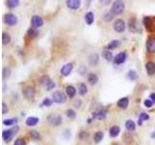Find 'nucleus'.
Listing matches in <instances>:
<instances>
[{"instance_id": "nucleus-21", "label": "nucleus", "mask_w": 155, "mask_h": 145, "mask_svg": "<svg viewBox=\"0 0 155 145\" xmlns=\"http://www.w3.org/2000/svg\"><path fill=\"white\" fill-rule=\"evenodd\" d=\"M76 93H77V89L74 87V86L68 85L67 87H66V95H67L68 97H70V98L75 97Z\"/></svg>"}, {"instance_id": "nucleus-41", "label": "nucleus", "mask_w": 155, "mask_h": 145, "mask_svg": "<svg viewBox=\"0 0 155 145\" xmlns=\"http://www.w3.org/2000/svg\"><path fill=\"white\" fill-rule=\"evenodd\" d=\"M139 119H141L142 121H148L149 120V115L146 114V113H145V112H142L141 114H140Z\"/></svg>"}, {"instance_id": "nucleus-9", "label": "nucleus", "mask_w": 155, "mask_h": 145, "mask_svg": "<svg viewBox=\"0 0 155 145\" xmlns=\"http://www.w3.org/2000/svg\"><path fill=\"white\" fill-rule=\"evenodd\" d=\"M127 59V53L125 52H119L118 54H116L114 59V63L115 65H120V64H123L124 62L126 61Z\"/></svg>"}, {"instance_id": "nucleus-19", "label": "nucleus", "mask_w": 155, "mask_h": 145, "mask_svg": "<svg viewBox=\"0 0 155 145\" xmlns=\"http://www.w3.org/2000/svg\"><path fill=\"white\" fill-rule=\"evenodd\" d=\"M88 62L89 64L92 66H96L99 62V55L96 53H91L90 55L88 56Z\"/></svg>"}, {"instance_id": "nucleus-33", "label": "nucleus", "mask_w": 155, "mask_h": 145, "mask_svg": "<svg viewBox=\"0 0 155 145\" xmlns=\"http://www.w3.org/2000/svg\"><path fill=\"white\" fill-rule=\"evenodd\" d=\"M27 35L30 37V38H34L36 37L38 35V30L37 28H34V27H31V28L28 29V31H27Z\"/></svg>"}, {"instance_id": "nucleus-30", "label": "nucleus", "mask_w": 155, "mask_h": 145, "mask_svg": "<svg viewBox=\"0 0 155 145\" xmlns=\"http://www.w3.org/2000/svg\"><path fill=\"white\" fill-rule=\"evenodd\" d=\"M29 136L33 140H38V139H40L41 135H40V132H37V131H30L29 132Z\"/></svg>"}, {"instance_id": "nucleus-44", "label": "nucleus", "mask_w": 155, "mask_h": 145, "mask_svg": "<svg viewBox=\"0 0 155 145\" xmlns=\"http://www.w3.org/2000/svg\"><path fill=\"white\" fill-rule=\"evenodd\" d=\"M25 140L23 138H18L16 139V141L14 143V145H25Z\"/></svg>"}, {"instance_id": "nucleus-10", "label": "nucleus", "mask_w": 155, "mask_h": 145, "mask_svg": "<svg viewBox=\"0 0 155 145\" xmlns=\"http://www.w3.org/2000/svg\"><path fill=\"white\" fill-rule=\"evenodd\" d=\"M129 29L131 32H134V33L141 32V25H140V23L136 21L135 18L133 19L131 18L129 21Z\"/></svg>"}, {"instance_id": "nucleus-3", "label": "nucleus", "mask_w": 155, "mask_h": 145, "mask_svg": "<svg viewBox=\"0 0 155 145\" xmlns=\"http://www.w3.org/2000/svg\"><path fill=\"white\" fill-rule=\"evenodd\" d=\"M143 25L146 28V30L152 31L155 30V18L154 17H145L143 18Z\"/></svg>"}, {"instance_id": "nucleus-28", "label": "nucleus", "mask_w": 155, "mask_h": 145, "mask_svg": "<svg viewBox=\"0 0 155 145\" xmlns=\"http://www.w3.org/2000/svg\"><path fill=\"white\" fill-rule=\"evenodd\" d=\"M78 90H79V93L80 94V95L83 96L87 93V86L84 83H80L79 85H78Z\"/></svg>"}, {"instance_id": "nucleus-27", "label": "nucleus", "mask_w": 155, "mask_h": 145, "mask_svg": "<svg viewBox=\"0 0 155 145\" xmlns=\"http://www.w3.org/2000/svg\"><path fill=\"white\" fill-rule=\"evenodd\" d=\"M102 56L103 58H105L107 61H111L114 60V55H112V53L110 52V50H104V52H102Z\"/></svg>"}, {"instance_id": "nucleus-17", "label": "nucleus", "mask_w": 155, "mask_h": 145, "mask_svg": "<svg viewBox=\"0 0 155 145\" xmlns=\"http://www.w3.org/2000/svg\"><path fill=\"white\" fill-rule=\"evenodd\" d=\"M128 105H129V99L126 97L121 98V99L118 100L117 102V107L122 109H126L128 107Z\"/></svg>"}, {"instance_id": "nucleus-42", "label": "nucleus", "mask_w": 155, "mask_h": 145, "mask_svg": "<svg viewBox=\"0 0 155 145\" xmlns=\"http://www.w3.org/2000/svg\"><path fill=\"white\" fill-rule=\"evenodd\" d=\"M153 104H154V103H153V102L151 101L150 99H149V100H145V102H143V105H145V107H147V108H150V107L153 105Z\"/></svg>"}, {"instance_id": "nucleus-1", "label": "nucleus", "mask_w": 155, "mask_h": 145, "mask_svg": "<svg viewBox=\"0 0 155 145\" xmlns=\"http://www.w3.org/2000/svg\"><path fill=\"white\" fill-rule=\"evenodd\" d=\"M19 131V127L18 125H16L13 128L9 129V130H5L2 132V138L5 142H10L12 139L14 138V136L16 135V134Z\"/></svg>"}, {"instance_id": "nucleus-43", "label": "nucleus", "mask_w": 155, "mask_h": 145, "mask_svg": "<svg viewBox=\"0 0 155 145\" xmlns=\"http://www.w3.org/2000/svg\"><path fill=\"white\" fill-rule=\"evenodd\" d=\"M54 87H55V83H54V82H53L52 80H50V81H49V83L46 86V90H48V91H49V90L53 89Z\"/></svg>"}, {"instance_id": "nucleus-22", "label": "nucleus", "mask_w": 155, "mask_h": 145, "mask_svg": "<svg viewBox=\"0 0 155 145\" xmlns=\"http://www.w3.org/2000/svg\"><path fill=\"white\" fill-rule=\"evenodd\" d=\"M120 46V41L118 40H112L111 42H110L107 45L106 49L107 50H110V49H114L116 48H118V46Z\"/></svg>"}, {"instance_id": "nucleus-13", "label": "nucleus", "mask_w": 155, "mask_h": 145, "mask_svg": "<svg viewBox=\"0 0 155 145\" xmlns=\"http://www.w3.org/2000/svg\"><path fill=\"white\" fill-rule=\"evenodd\" d=\"M72 71H73V64L72 63H67L61 68L60 73L63 77H67L72 73Z\"/></svg>"}, {"instance_id": "nucleus-26", "label": "nucleus", "mask_w": 155, "mask_h": 145, "mask_svg": "<svg viewBox=\"0 0 155 145\" xmlns=\"http://www.w3.org/2000/svg\"><path fill=\"white\" fill-rule=\"evenodd\" d=\"M93 138H94V141L96 143H99L102 141V139L104 138V132H96L94 135H93Z\"/></svg>"}, {"instance_id": "nucleus-40", "label": "nucleus", "mask_w": 155, "mask_h": 145, "mask_svg": "<svg viewBox=\"0 0 155 145\" xmlns=\"http://www.w3.org/2000/svg\"><path fill=\"white\" fill-rule=\"evenodd\" d=\"M52 105V101L49 99V98H45L42 102V107H50Z\"/></svg>"}, {"instance_id": "nucleus-15", "label": "nucleus", "mask_w": 155, "mask_h": 145, "mask_svg": "<svg viewBox=\"0 0 155 145\" xmlns=\"http://www.w3.org/2000/svg\"><path fill=\"white\" fill-rule=\"evenodd\" d=\"M146 49L148 52H155V37H150L146 41Z\"/></svg>"}, {"instance_id": "nucleus-34", "label": "nucleus", "mask_w": 155, "mask_h": 145, "mask_svg": "<svg viewBox=\"0 0 155 145\" xmlns=\"http://www.w3.org/2000/svg\"><path fill=\"white\" fill-rule=\"evenodd\" d=\"M18 120L17 118H10V119H6L3 121V125H5V126H12V125H14L15 123H17Z\"/></svg>"}, {"instance_id": "nucleus-6", "label": "nucleus", "mask_w": 155, "mask_h": 145, "mask_svg": "<svg viewBox=\"0 0 155 145\" xmlns=\"http://www.w3.org/2000/svg\"><path fill=\"white\" fill-rule=\"evenodd\" d=\"M4 21L8 25L14 26L18 23V18L13 14H6L4 15Z\"/></svg>"}, {"instance_id": "nucleus-2", "label": "nucleus", "mask_w": 155, "mask_h": 145, "mask_svg": "<svg viewBox=\"0 0 155 145\" xmlns=\"http://www.w3.org/2000/svg\"><path fill=\"white\" fill-rule=\"evenodd\" d=\"M125 10V4L122 1H114L111 6V12L114 15H120L122 14Z\"/></svg>"}, {"instance_id": "nucleus-46", "label": "nucleus", "mask_w": 155, "mask_h": 145, "mask_svg": "<svg viewBox=\"0 0 155 145\" xmlns=\"http://www.w3.org/2000/svg\"><path fill=\"white\" fill-rule=\"evenodd\" d=\"M7 112H8V107L6 105L5 103H3L2 104V113L3 114H6Z\"/></svg>"}, {"instance_id": "nucleus-20", "label": "nucleus", "mask_w": 155, "mask_h": 145, "mask_svg": "<svg viewBox=\"0 0 155 145\" xmlns=\"http://www.w3.org/2000/svg\"><path fill=\"white\" fill-rule=\"evenodd\" d=\"M84 19L88 25H91L94 22V13L93 12H87L84 15Z\"/></svg>"}, {"instance_id": "nucleus-35", "label": "nucleus", "mask_w": 155, "mask_h": 145, "mask_svg": "<svg viewBox=\"0 0 155 145\" xmlns=\"http://www.w3.org/2000/svg\"><path fill=\"white\" fill-rule=\"evenodd\" d=\"M50 80H52V79H50V78H49L48 76H44V77H41V79H40V83H41L42 85H44L45 87H46V86L49 83V81H50Z\"/></svg>"}, {"instance_id": "nucleus-24", "label": "nucleus", "mask_w": 155, "mask_h": 145, "mask_svg": "<svg viewBox=\"0 0 155 145\" xmlns=\"http://www.w3.org/2000/svg\"><path fill=\"white\" fill-rule=\"evenodd\" d=\"M87 80H88V82L91 85H95L97 82H98L99 78H98V77H97L95 74H89L88 77H87Z\"/></svg>"}, {"instance_id": "nucleus-4", "label": "nucleus", "mask_w": 155, "mask_h": 145, "mask_svg": "<svg viewBox=\"0 0 155 145\" xmlns=\"http://www.w3.org/2000/svg\"><path fill=\"white\" fill-rule=\"evenodd\" d=\"M66 100H67V97H66V94L61 92V91H55L52 93V101L56 104H64Z\"/></svg>"}, {"instance_id": "nucleus-12", "label": "nucleus", "mask_w": 155, "mask_h": 145, "mask_svg": "<svg viewBox=\"0 0 155 145\" xmlns=\"http://www.w3.org/2000/svg\"><path fill=\"white\" fill-rule=\"evenodd\" d=\"M23 95L27 100H32L35 96V88L32 86H27L23 90Z\"/></svg>"}, {"instance_id": "nucleus-47", "label": "nucleus", "mask_w": 155, "mask_h": 145, "mask_svg": "<svg viewBox=\"0 0 155 145\" xmlns=\"http://www.w3.org/2000/svg\"><path fill=\"white\" fill-rule=\"evenodd\" d=\"M79 72H80V74H83L85 72H86V69H85V67L83 65H81L80 67V69H79Z\"/></svg>"}, {"instance_id": "nucleus-16", "label": "nucleus", "mask_w": 155, "mask_h": 145, "mask_svg": "<svg viewBox=\"0 0 155 145\" xmlns=\"http://www.w3.org/2000/svg\"><path fill=\"white\" fill-rule=\"evenodd\" d=\"M145 70H146V73L148 76H153V74H155V63L154 62H152V61L146 62Z\"/></svg>"}, {"instance_id": "nucleus-45", "label": "nucleus", "mask_w": 155, "mask_h": 145, "mask_svg": "<svg viewBox=\"0 0 155 145\" xmlns=\"http://www.w3.org/2000/svg\"><path fill=\"white\" fill-rule=\"evenodd\" d=\"M88 138V134L86 132H81L80 134V139H84V138Z\"/></svg>"}, {"instance_id": "nucleus-38", "label": "nucleus", "mask_w": 155, "mask_h": 145, "mask_svg": "<svg viewBox=\"0 0 155 145\" xmlns=\"http://www.w3.org/2000/svg\"><path fill=\"white\" fill-rule=\"evenodd\" d=\"M66 115L70 119V120H74L76 118V112L73 110V109H68L67 111H66Z\"/></svg>"}, {"instance_id": "nucleus-23", "label": "nucleus", "mask_w": 155, "mask_h": 145, "mask_svg": "<svg viewBox=\"0 0 155 145\" xmlns=\"http://www.w3.org/2000/svg\"><path fill=\"white\" fill-rule=\"evenodd\" d=\"M125 128L127 129L128 132H133L136 129V124L133 120H127L125 122Z\"/></svg>"}, {"instance_id": "nucleus-39", "label": "nucleus", "mask_w": 155, "mask_h": 145, "mask_svg": "<svg viewBox=\"0 0 155 145\" xmlns=\"http://www.w3.org/2000/svg\"><path fill=\"white\" fill-rule=\"evenodd\" d=\"M123 140L125 141L126 143H131L132 142V140H133V136H132L129 132H127V134H124L123 135Z\"/></svg>"}, {"instance_id": "nucleus-8", "label": "nucleus", "mask_w": 155, "mask_h": 145, "mask_svg": "<svg viewBox=\"0 0 155 145\" xmlns=\"http://www.w3.org/2000/svg\"><path fill=\"white\" fill-rule=\"evenodd\" d=\"M125 28H126V24H125V22H124V21H122V19H116V21H114V31H116V32L121 33V32H123L124 30H125Z\"/></svg>"}, {"instance_id": "nucleus-7", "label": "nucleus", "mask_w": 155, "mask_h": 145, "mask_svg": "<svg viewBox=\"0 0 155 145\" xmlns=\"http://www.w3.org/2000/svg\"><path fill=\"white\" fill-rule=\"evenodd\" d=\"M107 116V110L104 108H99L92 112V118L93 119H98V120H104L106 119Z\"/></svg>"}, {"instance_id": "nucleus-36", "label": "nucleus", "mask_w": 155, "mask_h": 145, "mask_svg": "<svg viewBox=\"0 0 155 145\" xmlns=\"http://www.w3.org/2000/svg\"><path fill=\"white\" fill-rule=\"evenodd\" d=\"M114 14L112 13L111 11H110V12H107V13L104 15V19L106 21H110L114 18Z\"/></svg>"}, {"instance_id": "nucleus-37", "label": "nucleus", "mask_w": 155, "mask_h": 145, "mask_svg": "<svg viewBox=\"0 0 155 145\" xmlns=\"http://www.w3.org/2000/svg\"><path fill=\"white\" fill-rule=\"evenodd\" d=\"M10 76H11V69L7 68V67H4L3 68V74H2L3 78L4 79H6V78L10 77Z\"/></svg>"}, {"instance_id": "nucleus-29", "label": "nucleus", "mask_w": 155, "mask_h": 145, "mask_svg": "<svg viewBox=\"0 0 155 145\" xmlns=\"http://www.w3.org/2000/svg\"><path fill=\"white\" fill-rule=\"evenodd\" d=\"M19 4L18 0H8L7 1V6L10 8V9H14V8L18 7Z\"/></svg>"}, {"instance_id": "nucleus-31", "label": "nucleus", "mask_w": 155, "mask_h": 145, "mask_svg": "<svg viewBox=\"0 0 155 145\" xmlns=\"http://www.w3.org/2000/svg\"><path fill=\"white\" fill-rule=\"evenodd\" d=\"M127 77L130 80L134 81V80L137 79L138 74H137V73H136V71H134V70H130V71L128 72V74H127Z\"/></svg>"}, {"instance_id": "nucleus-5", "label": "nucleus", "mask_w": 155, "mask_h": 145, "mask_svg": "<svg viewBox=\"0 0 155 145\" xmlns=\"http://www.w3.org/2000/svg\"><path fill=\"white\" fill-rule=\"evenodd\" d=\"M48 121L52 126H59L62 123V117L59 114H50L48 116Z\"/></svg>"}, {"instance_id": "nucleus-48", "label": "nucleus", "mask_w": 155, "mask_h": 145, "mask_svg": "<svg viewBox=\"0 0 155 145\" xmlns=\"http://www.w3.org/2000/svg\"><path fill=\"white\" fill-rule=\"evenodd\" d=\"M149 98H150V100L155 104V93H151L149 95Z\"/></svg>"}, {"instance_id": "nucleus-32", "label": "nucleus", "mask_w": 155, "mask_h": 145, "mask_svg": "<svg viewBox=\"0 0 155 145\" xmlns=\"http://www.w3.org/2000/svg\"><path fill=\"white\" fill-rule=\"evenodd\" d=\"M11 42V36L6 32H3L2 34V43L3 45H8Z\"/></svg>"}, {"instance_id": "nucleus-14", "label": "nucleus", "mask_w": 155, "mask_h": 145, "mask_svg": "<svg viewBox=\"0 0 155 145\" xmlns=\"http://www.w3.org/2000/svg\"><path fill=\"white\" fill-rule=\"evenodd\" d=\"M66 5L71 10H78L80 7V0H67Z\"/></svg>"}, {"instance_id": "nucleus-18", "label": "nucleus", "mask_w": 155, "mask_h": 145, "mask_svg": "<svg viewBox=\"0 0 155 145\" xmlns=\"http://www.w3.org/2000/svg\"><path fill=\"white\" fill-rule=\"evenodd\" d=\"M25 123H26L27 126H29V127L36 126V125L39 123V118L38 117H35V116H30L25 120Z\"/></svg>"}, {"instance_id": "nucleus-11", "label": "nucleus", "mask_w": 155, "mask_h": 145, "mask_svg": "<svg viewBox=\"0 0 155 145\" xmlns=\"http://www.w3.org/2000/svg\"><path fill=\"white\" fill-rule=\"evenodd\" d=\"M31 23L34 28H39V27L43 26L44 24V19H43L40 15H33L31 18Z\"/></svg>"}, {"instance_id": "nucleus-25", "label": "nucleus", "mask_w": 155, "mask_h": 145, "mask_svg": "<svg viewBox=\"0 0 155 145\" xmlns=\"http://www.w3.org/2000/svg\"><path fill=\"white\" fill-rule=\"evenodd\" d=\"M120 132V128L118 126H112L111 129H110V135L111 138H115V136H117Z\"/></svg>"}, {"instance_id": "nucleus-49", "label": "nucleus", "mask_w": 155, "mask_h": 145, "mask_svg": "<svg viewBox=\"0 0 155 145\" xmlns=\"http://www.w3.org/2000/svg\"><path fill=\"white\" fill-rule=\"evenodd\" d=\"M80 104H81L80 100L76 101V103H75V107H80Z\"/></svg>"}]
</instances>
